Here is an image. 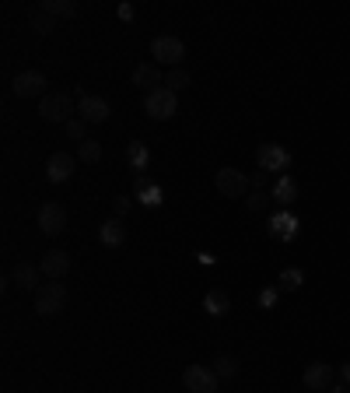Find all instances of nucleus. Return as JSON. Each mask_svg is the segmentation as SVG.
Segmentation results:
<instances>
[{
	"label": "nucleus",
	"mask_w": 350,
	"mask_h": 393,
	"mask_svg": "<svg viewBox=\"0 0 350 393\" xmlns=\"http://www.w3.org/2000/svg\"><path fill=\"white\" fill-rule=\"evenodd\" d=\"M98 239H102L105 246H112V250H120V246L127 243V225H123L120 218H109L102 229H98Z\"/></svg>",
	"instance_id": "a211bd4d"
},
{
	"label": "nucleus",
	"mask_w": 350,
	"mask_h": 393,
	"mask_svg": "<svg viewBox=\"0 0 350 393\" xmlns=\"http://www.w3.org/2000/svg\"><path fill=\"white\" fill-rule=\"evenodd\" d=\"M137 200H140V204H147V207H158V204L165 200V193H161V186H147L144 193H137Z\"/></svg>",
	"instance_id": "c85d7f7f"
},
{
	"label": "nucleus",
	"mask_w": 350,
	"mask_h": 393,
	"mask_svg": "<svg viewBox=\"0 0 350 393\" xmlns=\"http://www.w3.org/2000/svg\"><path fill=\"white\" fill-rule=\"evenodd\" d=\"M175 109H179V95L168 91L165 85L144 95V112H147L151 120H172V116H175Z\"/></svg>",
	"instance_id": "7ed1b4c3"
},
{
	"label": "nucleus",
	"mask_w": 350,
	"mask_h": 393,
	"mask_svg": "<svg viewBox=\"0 0 350 393\" xmlns=\"http://www.w3.org/2000/svg\"><path fill=\"white\" fill-rule=\"evenodd\" d=\"M46 74L42 71H21L15 81H11V91L18 95V98H42L46 95Z\"/></svg>",
	"instance_id": "0eeeda50"
},
{
	"label": "nucleus",
	"mask_w": 350,
	"mask_h": 393,
	"mask_svg": "<svg viewBox=\"0 0 350 393\" xmlns=\"http://www.w3.org/2000/svg\"><path fill=\"white\" fill-rule=\"evenodd\" d=\"M340 376H343V383H350V362H347V365L340 369Z\"/></svg>",
	"instance_id": "c9c22d12"
},
{
	"label": "nucleus",
	"mask_w": 350,
	"mask_h": 393,
	"mask_svg": "<svg viewBox=\"0 0 350 393\" xmlns=\"http://www.w3.org/2000/svg\"><path fill=\"white\" fill-rule=\"evenodd\" d=\"M266 180H270V176L263 173V168H259V173H256V176H249V183H252V190H263V186H266Z\"/></svg>",
	"instance_id": "473e14b6"
},
{
	"label": "nucleus",
	"mask_w": 350,
	"mask_h": 393,
	"mask_svg": "<svg viewBox=\"0 0 350 393\" xmlns=\"http://www.w3.org/2000/svg\"><path fill=\"white\" fill-rule=\"evenodd\" d=\"M183 383L190 393H217V372L207 365H190L183 372Z\"/></svg>",
	"instance_id": "6e6552de"
},
{
	"label": "nucleus",
	"mask_w": 350,
	"mask_h": 393,
	"mask_svg": "<svg viewBox=\"0 0 350 393\" xmlns=\"http://www.w3.org/2000/svg\"><path fill=\"white\" fill-rule=\"evenodd\" d=\"M112 207H116V218L127 214V211H130V197H116V200H112Z\"/></svg>",
	"instance_id": "2f4dec72"
},
{
	"label": "nucleus",
	"mask_w": 350,
	"mask_h": 393,
	"mask_svg": "<svg viewBox=\"0 0 350 393\" xmlns=\"http://www.w3.org/2000/svg\"><path fill=\"white\" fill-rule=\"evenodd\" d=\"M165 88L175 91V95H179L183 88H190V71H186V67H172V71L165 74Z\"/></svg>",
	"instance_id": "4be33fe9"
},
{
	"label": "nucleus",
	"mask_w": 350,
	"mask_h": 393,
	"mask_svg": "<svg viewBox=\"0 0 350 393\" xmlns=\"http://www.w3.org/2000/svg\"><path fill=\"white\" fill-rule=\"evenodd\" d=\"M39 270H42L49 281H60V277L71 270V253H67V250H49V253L39 260Z\"/></svg>",
	"instance_id": "4468645a"
},
{
	"label": "nucleus",
	"mask_w": 350,
	"mask_h": 393,
	"mask_svg": "<svg viewBox=\"0 0 350 393\" xmlns=\"http://www.w3.org/2000/svg\"><path fill=\"white\" fill-rule=\"evenodd\" d=\"M74 168H77V161H74L71 151H56V155H49V161H46V180H49V183H67V180L74 176Z\"/></svg>",
	"instance_id": "1a4fd4ad"
},
{
	"label": "nucleus",
	"mask_w": 350,
	"mask_h": 393,
	"mask_svg": "<svg viewBox=\"0 0 350 393\" xmlns=\"http://www.w3.org/2000/svg\"><path fill=\"white\" fill-rule=\"evenodd\" d=\"M77 112H81L84 123H105L112 109H109V102L102 95H81L77 98Z\"/></svg>",
	"instance_id": "f8f14e48"
},
{
	"label": "nucleus",
	"mask_w": 350,
	"mask_h": 393,
	"mask_svg": "<svg viewBox=\"0 0 350 393\" xmlns=\"http://www.w3.org/2000/svg\"><path fill=\"white\" fill-rule=\"evenodd\" d=\"M133 15H137L133 4H120V18H123V21H133Z\"/></svg>",
	"instance_id": "72a5a7b5"
},
{
	"label": "nucleus",
	"mask_w": 350,
	"mask_h": 393,
	"mask_svg": "<svg viewBox=\"0 0 350 393\" xmlns=\"http://www.w3.org/2000/svg\"><path fill=\"white\" fill-rule=\"evenodd\" d=\"M298 218L291 214V211H280V214H273L270 218V225H266V232H270V239H277V243H291L298 236Z\"/></svg>",
	"instance_id": "9b49d317"
},
{
	"label": "nucleus",
	"mask_w": 350,
	"mask_h": 393,
	"mask_svg": "<svg viewBox=\"0 0 350 393\" xmlns=\"http://www.w3.org/2000/svg\"><path fill=\"white\" fill-rule=\"evenodd\" d=\"M151 56L154 64H165V67H179L183 56H186V42L179 35H158L151 42Z\"/></svg>",
	"instance_id": "39448f33"
},
{
	"label": "nucleus",
	"mask_w": 350,
	"mask_h": 393,
	"mask_svg": "<svg viewBox=\"0 0 350 393\" xmlns=\"http://www.w3.org/2000/svg\"><path fill=\"white\" fill-rule=\"evenodd\" d=\"M28 25H32L39 35H49V32L56 28V18H53V15H46L42 8H35V11L28 15Z\"/></svg>",
	"instance_id": "5701e85b"
},
{
	"label": "nucleus",
	"mask_w": 350,
	"mask_h": 393,
	"mask_svg": "<svg viewBox=\"0 0 350 393\" xmlns=\"http://www.w3.org/2000/svg\"><path fill=\"white\" fill-rule=\"evenodd\" d=\"M133 85H137V88H144V91H154V88H161V85H165V78H161L158 64H154V60H147V64H137V67H133Z\"/></svg>",
	"instance_id": "2eb2a0df"
},
{
	"label": "nucleus",
	"mask_w": 350,
	"mask_h": 393,
	"mask_svg": "<svg viewBox=\"0 0 350 393\" xmlns=\"http://www.w3.org/2000/svg\"><path fill=\"white\" fill-rule=\"evenodd\" d=\"M256 165L263 168L266 176H284L287 173V165H291V151L287 148H280V144H263L259 151H256Z\"/></svg>",
	"instance_id": "423d86ee"
},
{
	"label": "nucleus",
	"mask_w": 350,
	"mask_h": 393,
	"mask_svg": "<svg viewBox=\"0 0 350 393\" xmlns=\"http://www.w3.org/2000/svg\"><path fill=\"white\" fill-rule=\"evenodd\" d=\"M64 130H67V137L71 141H81L84 144V134H88V123L77 116V120H71V123H64Z\"/></svg>",
	"instance_id": "cd10ccee"
},
{
	"label": "nucleus",
	"mask_w": 350,
	"mask_h": 393,
	"mask_svg": "<svg viewBox=\"0 0 350 393\" xmlns=\"http://www.w3.org/2000/svg\"><path fill=\"white\" fill-rule=\"evenodd\" d=\"M39 112H42V120H49V123H71L74 116V98L67 95V91H46L42 95V102H39Z\"/></svg>",
	"instance_id": "f257e3e1"
},
{
	"label": "nucleus",
	"mask_w": 350,
	"mask_h": 393,
	"mask_svg": "<svg viewBox=\"0 0 350 393\" xmlns=\"http://www.w3.org/2000/svg\"><path fill=\"white\" fill-rule=\"evenodd\" d=\"M64 306H67L64 281H46V285L35 292V313L39 316H56V313H64Z\"/></svg>",
	"instance_id": "f03ea898"
},
{
	"label": "nucleus",
	"mask_w": 350,
	"mask_h": 393,
	"mask_svg": "<svg viewBox=\"0 0 350 393\" xmlns=\"http://www.w3.org/2000/svg\"><path fill=\"white\" fill-rule=\"evenodd\" d=\"M214 183H217V193H221V197H231V200H239V197H246V193L252 190L249 176L242 173V168H231V165L217 168Z\"/></svg>",
	"instance_id": "20e7f679"
},
{
	"label": "nucleus",
	"mask_w": 350,
	"mask_h": 393,
	"mask_svg": "<svg viewBox=\"0 0 350 393\" xmlns=\"http://www.w3.org/2000/svg\"><path fill=\"white\" fill-rule=\"evenodd\" d=\"M203 313H207V316H228V313H231V299H228V292L210 288V292L203 295Z\"/></svg>",
	"instance_id": "6ab92c4d"
},
{
	"label": "nucleus",
	"mask_w": 350,
	"mask_h": 393,
	"mask_svg": "<svg viewBox=\"0 0 350 393\" xmlns=\"http://www.w3.org/2000/svg\"><path fill=\"white\" fill-rule=\"evenodd\" d=\"M11 281L21 288V292H39L42 285H39V267H32V263H15V270H11Z\"/></svg>",
	"instance_id": "f3484780"
},
{
	"label": "nucleus",
	"mask_w": 350,
	"mask_h": 393,
	"mask_svg": "<svg viewBox=\"0 0 350 393\" xmlns=\"http://www.w3.org/2000/svg\"><path fill=\"white\" fill-rule=\"evenodd\" d=\"M329 393H350V386H347V383H333Z\"/></svg>",
	"instance_id": "f704fd0d"
},
{
	"label": "nucleus",
	"mask_w": 350,
	"mask_h": 393,
	"mask_svg": "<svg viewBox=\"0 0 350 393\" xmlns=\"http://www.w3.org/2000/svg\"><path fill=\"white\" fill-rule=\"evenodd\" d=\"M277 299H280V288H263V292H259V306H263V309H273Z\"/></svg>",
	"instance_id": "c756f323"
},
{
	"label": "nucleus",
	"mask_w": 350,
	"mask_h": 393,
	"mask_svg": "<svg viewBox=\"0 0 350 393\" xmlns=\"http://www.w3.org/2000/svg\"><path fill=\"white\" fill-rule=\"evenodd\" d=\"M270 197L277 200V204H284V207H291L298 200V180L295 176H277V183H273V190H270Z\"/></svg>",
	"instance_id": "dca6fc26"
},
{
	"label": "nucleus",
	"mask_w": 350,
	"mask_h": 393,
	"mask_svg": "<svg viewBox=\"0 0 350 393\" xmlns=\"http://www.w3.org/2000/svg\"><path fill=\"white\" fill-rule=\"evenodd\" d=\"M127 158H130V165L137 168V173H144V168H147V144L144 141H133L127 148Z\"/></svg>",
	"instance_id": "b1692460"
},
{
	"label": "nucleus",
	"mask_w": 350,
	"mask_h": 393,
	"mask_svg": "<svg viewBox=\"0 0 350 393\" xmlns=\"http://www.w3.org/2000/svg\"><path fill=\"white\" fill-rule=\"evenodd\" d=\"M77 158H81L84 165H95V161L102 158V144H98V141H84V144L77 148Z\"/></svg>",
	"instance_id": "a878e982"
},
{
	"label": "nucleus",
	"mask_w": 350,
	"mask_h": 393,
	"mask_svg": "<svg viewBox=\"0 0 350 393\" xmlns=\"http://www.w3.org/2000/svg\"><path fill=\"white\" fill-rule=\"evenodd\" d=\"M147 186H154V183H151V176H147V173H137V180H133V190H137V193H144Z\"/></svg>",
	"instance_id": "7c9ffc66"
},
{
	"label": "nucleus",
	"mask_w": 350,
	"mask_h": 393,
	"mask_svg": "<svg viewBox=\"0 0 350 393\" xmlns=\"http://www.w3.org/2000/svg\"><path fill=\"white\" fill-rule=\"evenodd\" d=\"M333 376H336V369H333L329 362H312V365H305L302 383H305L308 390H329V386H333Z\"/></svg>",
	"instance_id": "ddd939ff"
},
{
	"label": "nucleus",
	"mask_w": 350,
	"mask_h": 393,
	"mask_svg": "<svg viewBox=\"0 0 350 393\" xmlns=\"http://www.w3.org/2000/svg\"><path fill=\"white\" fill-rule=\"evenodd\" d=\"M46 15H53V18H71V15H77V4L74 0H42L39 4Z\"/></svg>",
	"instance_id": "aec40b11"
},
{
	"label": "nucleus",
	"mask_w": 350,
	"mask_h": 393,
	"mask_svg": "<svg viewBox=\"0 0 350 393\" xmlns=\"http://www.w3.org/2000/svg\"><path fill=\"white\" fill-rule=\"evenodd\" d=\"M270 200H273V197H270L266 190H249V193H246V207H249V211H263Z\"/></svg>",
	"instance_id": "bb28decb"
},
{
	"label": "nucleus",
	"mask_w": 350,
	"mask_h": 393,
	"mask_svg": "<svg viewBox=\"0 0 350 393\" xmlns=\"http://www.w3.org/2000/svg\"><path fill=\"white\" fill-rule=\"evenodd\" d=\"M305 285V270L302 267H287V270H280V292H298Z\"/></svg>",
	"instance_id": "412c9836"
},
{
	"label": "nucleus",
	"mask_w": 350,
	"mask_h": 393,
	"mask_svg": "<svg viewBox=\"0 0 350 393\" xmlns=\"http://www.w3.org/2000/svg\"><path fill=\"white\" fill-rule=\"evenodd\" d=\"M217 369V379H235L239 376V358H231V355H217V362H214Z\"/></svg>",
	"instance_id": "393cba45"
},
{
	"label": "nucleus",
	"mask_w": 350,
	"mask_h": 393,
	"mask_svg": "<svg viewBox=\"0 0 350 393\" xmlns=\"http://www.w3.org/2000/svg\"><path fill=\"white\" fill-rule=\"evenodd\" d=\"M39 229L46 232V236H60L64 229H67V211H64V204H42L39 207Z\"/></svg>",
	"instance_id": "9d476101"
}]
</instances>
